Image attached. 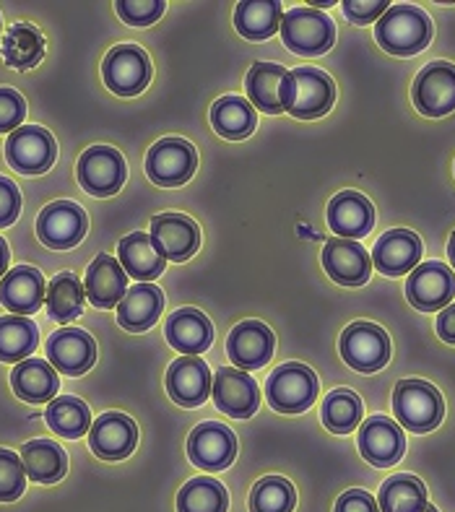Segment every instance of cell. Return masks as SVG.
Listing matches in <instances>:
<instances>
[{
	"label": "cell",
	"instance_id": "obj_1",
	"mask_svg": "<svg viewBox=\"0 0 455 512\" xmlns=\"http://www.w3.org/2000/svg\"><path fill=\"white\" fill-rule=\"evenodd\" d=\"M377 45L390 55L409 58L422 52L432 39V21L427 13L416 6H390L388 11L377 19L375 26Z\"/></svg>",
	"mask_w": 455,
	"mask_h": 512
},
{
	"label": "cell",
	"instance_id": "obj_2",
	"mask_svg": "<svg viewBox=\"0 0 455 512\" xmlns=\"http://www.w3.org/2000/svg\"><path fill=\"white\" fill-rule=\"evenodd\" d=\"M336 102V86L328 73L318 68H294L286 73L284 112L299 120L323 117Z\"/></svg>",
	"mask_w": 455,
	"mask_h": 512
},
{
	"label": "cell",
	"instance_id": "obj_3",
	"mask_svg": "<svg viewBox=\"0 0 455 512\" xmlns=\"http://www.w3.org/2000/svg\"><path fill=\"white\" fill-rule=\"evenodd\" d=\"M393 411L401 427L416 435L432 432L445 416V401L435 385L424 380H401L393 390Z\"/></svg>",
	"mask_w": 455,
	"mask_h": 512
},
{
	"label": "cell",
	"instance_id": "obj_4",
	"mask_svg": "<svg viewBox=\"0 0 455 512\" xmlns=\"http://www.w3.org/2000/svg\"><path fill=\"white\" fill-rule=\"evenodd\" d=\"M279 32L294 55H323L336 42V26L331 16L310 6L286 11Z\"/></svg>",
	"mask_w": 455,
	"mask_h": 512
},
{
	"label": "cell",
	"instance_id": "obj_5",
	"mask_svg": "<svg viewBox=\"0 0 455 512\" xmlns=\"http://www.w3.org/2000/svg\"><path fill=\"white\" fill-rule=\"evenodd\" d=\"M266 398L279 414H302L318 398V377L305 364H281L268 377Z\"/></svg>",
	"mask_w": 455,
	"mask_h": 512
},
{
	"label": "cell",
	"instance_id": "obj_6",
	"mask_svg": "<svg viewBox=\"0 0 455 512\" xmlns=\"http://www.w3.org/2000/svg\"><path fill=\"white\" fill-rule=\"evenodd\" d=\"M102 78L117 97H136L151 81V60L138 45H117L102 63Z\"/></svg>",
	"mask_w": 455,
	"mask_h": 512
},
{
	"label": "cell",
	"instance_id": "obj_7",
	"mask_svg": "<svg viewBox=\"0 0 455 512\" xmlns=\"http://www.w3.org/2000/svg\"><path fill=\"white\" fill-rule=\"evenodd\" d=\"M198 167V154L193 143L182 138H162L146 154V175L159 188H180L193 177Z\"/></svg>",
	"mask_w": 455,
	"mask_h": 512
},
{
	"label": "cell",
	"instance_id": "obj_8",
	"mask_svg": "<svg viewBox=\"0 0 455 512\" xmlns=\"http://www.w3.org/2000/svg\"><path fill=\"white\" fill-rule=\"evenodd\" d=\"M78 182L89 195L110 198L125 185L128 167L123 154L112 146H91L78 159Z\"/></svg>",
	"mask_w": 455,
	"mask_h": 512
},
{
	"label": "cell",
	"instance_id": "obj_9",
	"mask_svg": "<svg viewBox=\"0 0 455 512\" xmlns=\"http://www.w3.org/2000/svg\"><path fill=\"white\" fill-rule=\"evenodd\" d=\"M58 146L50 130L39 125H21L6 141V159L21 175H42L55 164Z\"/></svg>",
	"mask_w": 455,
	"mask_h": 512
},
{
	"label": "cell",
	"instance_id": "obj_10",
	"mask_svg": "<svg viewBox=\"0 0 455 512\" xmlns=\"http://www.w3.org/2000/svg\"><path fill=\"white\" fill-rule=\"evenodd\" d=\"M341 357L357 372L383 370L390 359V338L388 333L375 323H351L341 333Z\"/></svg>",
	"mask_w": 455,
	"mask_h": 512
},
{
	"label": "cell",
	"instance_id": "obj_11",
	"mask_svg": "<svg viewBox=\"0 0 455 512\" xmlns=\"http://www.w3.org/2000/svg\"><path fill=\"white\" fill-rule=\"evenodd\" d=\"M416 110L424 117H445L455 110V65L437 60L419 71L411 89Z\"/></svg>",
	"mask_w": 455,
	"mask_h": 512
},
{
	"label": "cell",
	"instance_id": "obj_12",
	"mask_svg": "<svg viewBox=\"0 0 455 512\" xmlns=\"http://www.w3.org/2000/svg\"><path fill=\"white\" fill-rule=\"evenodd\" d=\"M406 297L411 305L422 312H437L453 302L455 276L445 263L429 260L419 263L406 281Z\"/></svg>",
	"mask_w": 455,
	"mask_h": 512
},
{
	"label": "cell",
	"instance_id": "obj_13",
	"mask_svg": "<svg viewBox=\"0 0 455 512\" xmlns=\"http://www.w3.org/2000/svg\"><path fill=\"white\" fill-rule=\"evenodd\" d=\"M188 458L201 471H224L237 458V437L219 422H203L190 432Z\"/></svg>",
	"mask_w": 455,
	"mask_h": 512
},
{
	"label": "cell",
	"instance_id": "obj_14",
	"mask_svg": "<svg viewBox=\"0 0 455 512\" xmlns=\"http://www.w3.org/2000/svg\"><path fill=\"white\" fill-rule=\"evenodd\" d=\"M89 219L84 208L71 201H55L42 208L37 219L39 240L52 250H71L86 237Z\"/></svg>",
	"mask_w": 455,
	"mask_h": 512
},
{
	"label": "cell",
	"instance_id": "obj_15",
	"mask_svg": "<svg viewBox=\"0 0 455 512\" xmlns=\"http://www.w3.org/2000/svg\"><path fill=\"white\" fill-rule=\"evenodd\" d=\"M406 450V437L388 416H370L359 429V453L375 468L396 466Z\"/></svg>",
	"mask_w": 455,
	"mask_h": 512
},
{
	"label": "cell",
	"instance_id": "obj_16",
	"mask_svg": "<svg viewBox=\"0 0 455 512\" xmlns=\"http://www.w3.org/2000/svg\"><path fill=\"white\" fill-rule=\"evenodd\" d=\"M214 393L216 409L224 411L232 419H250L260 406V390L253 377L234 367H221L214 375Z\"/></svg>",
	"mask_w": 455,
	"mask_h": 512
},
{
	"label": "cell",
	"instance_id": "obj_17",
	"mask_svg": "<svg viewBox=\"0 0 455 512\" xmlns=\"http://www.w3.org/2000/svg\"><path fill=\"white\" fill-rule=\"evenodd\" d=\"M151 242L164 260L182 263L201 245V229L190 216L159 214L151 219Z\"/></svg>",
	"mask_w": 455,
	"mask_h": 512
},
{
	"label": "cell",
	"instance_id": "obj_18",
	"mask_svg": "<svg viewBox=\"0 0 455 512\" xmlns=\"http://www.w3.org/2000/svg\"><path fill=\"white\" fill-rule=\"evenodd\" d=\"M214 377L208 364L198 357H182L169 364L167 370V393L182 409H195L211 396Z\"/></svg>",
	"mask_w": 455,
	"mask_h": 512
},
{
	"label": "cell",
	"instance_id": "obj_19",
	"mask_svg": "<svg viewBox=\"0 0 455 512\" xmlns=\"http://www.w3.org/2000/svg\"><path fill=\"white\" fill-rule=\"evenodd\" d=\"M276 349V336L268 325L258 320H245V323L234 325L227 338V354L234 367L242 370H258L266 367Z\"/></svg>",
	"mask_w": 455,
	"mask_h": 512
},
{
	"label": "cell",
	"instance_id": "obj_20",
	"mask_svg": "<svg viewBox=\"0 0 455 512\" xmlns=\"http://www.w3.org/2000/svg\"><path fill=\"white\" fill-rule=\"evenodd\" d=\"M47 359L63 375L78 377L89 372L97 362V344L86 331L78 328H60L47 341Z\"/></svg>",
	"mask_w": 455,
	"mask_h": 512
},
{
	"label": "cell",
	"instance_id": "obj_21",
	"mask_svg": "<svg viewBox=\"0 0 455 512\" xmlns=\"http://www.w3.org/2000/svg\"><path fill=\"white\" fill-rule=\"evenodd\" d=\"M138 427L125 414H102L89 429V445L102 461H123L136 450Z\"/></svg>",
	"mask_w": 455,
	"mask_h": 512
},
{
	"label": "cell",
	"instance_id": "obj_22",
	"mask_svg": "<svg viewBox=\"0 0 455 512\" xmlns=\"http://www.w3.org/2000/svg\"><path fill=\"white\" fill-rule=\"evenodd\" d=\"M323 268L336 284L362 286L372 273V258L359 242L354 240H328L323 247Z\"/></svg>",
	"mask_w": 455,
	"mask_h": 512
},
{
	"label": "cell",
	"instance_id": "obj_23",
	"mask_svg": "<svg viewBox=\"0 0 455 512\" xmlns=\"http://www.w3.org/2000/svg\"><path fill=\"white\" fill-rule=\"evenodd\" d=\"M422 260V240L409 229H390L372 250V266L385 276H403Z\"/></svg>",
	"mask_w": 455,
	"mask_h": 512
},
{
	"label": "cell",
	"instance_id": "obj_24",
	"mask_svg": "<svg viewBox=\"0 0 455 512\" xmlns=\"http://www.w3.org/2000/svg\"><path fill=\"white\" fill-rule=\"evenodd\" d=\"M47 284L32 266H16L0 281V302L21 318H29L45 305Z\"/></svg>",
	"mask_w": 455,
	"mask_h": 512
},
{
	"label": "cell",
	"instance_id": "obj_25",
	"mask_svg": "<svg viewBox=\"0 0 455 512\" xmlns=\"http://www.w3.org/2000/svg\"><path fill=\"white\" fill-rule=\"evenodd\" d=\"M328 227L341 240H362L375 227V208L362 193L344 190L328 206Z\"/></svg>",
	"mask_w": 455,
	"mask_h": 512
},
{
	"label": "cell",
	"instance_id": "obj_26",
	"mask_svg": "<svg viewBox=\"0 0 455 512\" xmlns=\"http://www.w3.org/2000/svg\"><path fill=\"white\" fill-rule=\"evenodd\" d=\"M84 292L94 307H102V310L117 307L128 292V276L123 266L112 255H97L86 271Z\"/></svg>",
	"mask_w": 455,
	"mask_h": 512
},
{
	"label": "cell",
	"instance_id": "obj_27",
	"mask_svg": "<svg viewBox=\"0 0 455 512\" xmlns=\"http://www.w3.org/2000/svg\"><path fill=\"white\" fill-rule=\"evenodd\" d=\"M164 333H167L169 346L182 351L185 357L201 354L214 341V325H211V320L201 310H193V307H185V310H177L175 315H169Z\"/></svg>",
	"mask_w": 455,
	"mask_h": 512
},
{
	"label": "cell",
	"instance_id": "obj_28",
	"mask_svg": "<svg viewBox=\"0 0 455 512\" xmlns=\"http://www.w3.org/2000/svg\"><path fill=\"white\" fill-rule=\"evenodd\" d=\"M164 307V294L154 284H136L128 289L123 302L117 305V323L130 333L149 331L151 325L159 320Z\"/></svg>",
	"mask_w": 455,
	"mask_h": 512
},
{
	"label": "cell",
	"instance_id": "obj_29",
	"mask_svg": "<svg viewBox=\"0 0 455 512\" xmlns=\"http://www.w3.org/2000/svg\"><path fill=\"white\" fill-rule=\"evenodd\" d=\"M13 393L26 403H47L55 398L60 383L58 372L45 359H24L11 372Z\"/></svg>",
	"mask_w": 455,
	"mask_h": 512
},
{
	"label": "cell",
	"instance_id": "obj_30",
	"mask_svg": "<svg viewBox=\"0 0 455 512\" xmlns=\"http://www.w3.org/2000/svg\"><path fill=\"white\" fill-rule=\"evenodd\" d=\"M117 258H120V266H123L125 276H133L141 284H149V281L159 279L167 266V260L159 255V250L154 247L149 234L133 232L128 234L120 247H117Z\"/></svg>",
	"mask_w": 455,
	"mask_h": 512
},
{
	"label": "cell",
	"instance_id": "obj_31",
	"mask_svg": "<svg viewBox=\"0 0 455 512\" xmlns=\"http://www.w3.org/2000/svg\"><path fill=\"white\" fill-rule=\"evenodd\" d=\"M286 73L276 63H255L245 78V89L250 104L266 115H281L284 112V84Z\"/></svg>",
	"mask_w": 455,
	"mask_h": 512
},
{
	"label": "cell",
	"instance_id": "obj_32",
	"mask_svg": "<svg viewBox=\"0 0 455 512\" xmlns=\"http://www.w3.org/2000/svg\"><path fill=\"white\" fill-rule=\"evenodd\" d=\"M26 476L37 484H55L68 471V455L52 440H32L21 448Z\"/></svg>",
	"mask_w": 455,
	"mask_h": 512
},
{
	"label": "cell",
	"instance_id": "obj_33",
	"mask_svg": "<svg viewBox=\"0 0 455 512\" xmlns=\"http://www.w3.org/2000/svg\"><path fill=\"white\" fill-rule=\"evenodd\" d=\"M211 123H214V130L221 138L242 141V138L253 133L255 125H258V117H255L253 104L247 102L245 97L229 94V97H221L214 102V107H211Z\"/></svg>",
	"mask_w": 455,
	"mask_h": 512
},
{
	"label": "cell",
	"instance_id": "obj_34",
	"mask_svg": "<svg viewBox=\"0 0 455 512\" xmlns=\"http://www.w3.org/2000/svg\"><path fill=\"white\" fill-rule=\"evenodd\" d=\"M284 6L279 0H245L234 13V26L245 39H268L279 32Z\"/></svg>",
	"mask_w": 455,
	"mask_h": 512
},
{
	"label": "cell",
	"instance_id": "obj_35",
	"mask_svg": "<svg viewBox=\"0 0 455 512\" xmlns=\"http://www.w3.org/2000/svg\"><path fill=\"white\" fill-rule=\"evenodd\" d=\"M427 505L429 500L424 481L409 474L390 476L377 494L380 512H424Z\"/></svg>",
	"mask_w": 455,
	"mask_h": 512
},
{
	"label": "cell",
	"instance_id": "obj_36",
	"mask_svg": "<svg viewBox=\"0 0 455 512\" xmlns=\"http://www.w3.org/2000/svg\"><path fill=\"white\" fill-rule=\"evenodd\" d=\"M84 297V284L76 273H58L47 286V315L60 325L71 323L84 312Z\"/></svg>",
	"mask_w": 455,
	"mask_h": 512
},
{
	"label": "cell",
	"instance_id": "obj_37",
	"mask_svg": "<svg viewBox=\"0 0 455 512\" xmlns=\"http://www.w3.org/2000/svg\"><path fill=\"white\" fill-rule=\"evenodd\" d=\"M47 427L65 440H78L91 429V411L81 398L60 396L52 398L45 411Z\"/></svg>",
	"mask_w": 455,
	"mask_h": 512
},
{
	"label": "cell",
	"instance_id": "obj_38",
	"mask_svg": "<svg viewBox=\"0 0 455 512\" xmlns=\"http://www.w3.org/2000/svg\"><path fill=\"white\" fill-rule=\"evenodd\" d=\"M45 55V37L29 24H13L3 37V58L16 71H29Z\"/></svg>",
	"mask_w": 455,
	"mask_h": 512
},
{
	"label": "cell",
	"instance_id": "obj_39",
	"mask_svg": "<svg viewBox=\"0 0 455 512\" xmlns=\"http://www.w3.org/2000/svg\"><path fill=\"white\" fill-rule=\"evenodd\" d=\"M37 325L21 315L0 318V362L19 364L37 349Z\"/></svg>",
	"mask_w": 455,
	"mask_h": 512
},
{
	"label": "cell",
	"instance_id": "obj_40",
	"mask_svg": "<svg viewBox=\"0 0 455 512\" xmlns=\"http://www.w3.org/2000/svg\"><path fill=\"white\" fill-rule=\"evenodd\" d=\"M229 494L224 484L211 476L190 479L177 494V512H227Z\"/></svg>",
	"mask_w": 455,
	"mask_h": 512
},
{
	"label": "cell",
	"instance_id": "obj_41",
	"mask_svg": "<svg viewBox=\"0 0 455 512\" xmlns=\"http://www.w3.org/2000/svg\"><path fill=\"white\" fill-rule=\"evenodd\" d=\"M320 416L325 429H331L333 435H349L362 422V401L354 390L338 388L325 396Z\"/></svg>",
	"mask_w": 455,
	"mask_h": 512
},
{
	"label": "cell",
	"instance_id": "obj_42",
	"mask_svg": "<svg viewBox=\"0 0 455 512\" xmlns=\"http://www.w3.org/2000/svg\"><path fill=\"white\" fill-rule=\"evenodd\" d=\"M297 492L284 476H266L250 492V512H292Z\"/></svg>",
	"mask_w": 455,
	"mask_h": 512
},
{
	"label": "cell",
	"instance_id": "obj_43",
	"mask_svg": "<svg viewBox=\"0 0 455 512\" xmlns=\"http://www.w3.org/2000/svg\"><path fill=\"white\" fill-rule=\"evenodd\" d=\"M26 489V471L13 450L0 448V502L19 500Z\"/></svg>",
	"mask_w": 455,
	"mask_h": 512
},
{
	"label": "cell",
	"instance_id": "obj_44",
	"mask_svg": "<svg viewBox=\"0 0 455 512\" xmlns=\"http://www.w3.org/2000/svg\"><path fill=\"white\" fill-rule=\"evenodd\" d=\"M167 3L164 0H117L115 11L130 26H149L159 21Z\"/></svg>",
	"mask_w": 455,
	"mask_h": 512
},
{
	"label": "cell",
	"instance_id": "obj_45",
	"mask_svg": "<svg viewBox=\"0 0 455 512\" xmlns=\"http://www.w3.org/2000/svg\"><path fill=\"white\" fill-rule=\"evenodd\" d=\"M26 117V102L19 91L0 89V133L19 130Z\"/></svg>",
	"mask_w": 455,
	"mask_h": 512
},
{
	"label": "cell",
	"instance_id": "obj_46",
	"mask_svg": "<svg viewBox=\"0 0 455 512\" xmlns=\"http://www.w3.org/2000/svg\"><path fill=\"white\" fill-rule=\"evenodd\" d=\"M390 8L388 0H344V13L346 19L354 21V24L364 26V24H372L375 19H380L385 11Z\"/></svg>",
	"mask_w": 455,
	"mask_h": 512
},
{
	"label": "cell",
	"instance_id": "obj_47",
	"mask_svg": "<svg viewBox=\"0 0 455 512\" xmlns=\"http://www.w3.org/2000/svg\"><path fill=\"white\" fill-rule=\"evenodd\" d=\"M21 214V193L8 177H0V229L11 227Z\"/></svg>",
	"mask_w": 455,
	"mask_h": 512
},
{
	"label": "cell",
	"instance_id": "obj_48",
	"mask_svg": "<svg viewBox=\"0 0 455 512\" xmlns=\"http://www.w3.org/2000/svg\"><path fill=\"white\" fill-rule=\"evenodd\" d=\"M336 512H380L375 497L364 489H349L338 497Z\"/></svg>",
	"mask_w": 455,
	"mask_h": 512
},
{
	"label": "cell",
	"instance_id": "obj_49",
	"mask_svg": "<svg viewBox=\"0 0 455 512\" xmlns=\"http://www.w3.org/2000/svg\"><path fill=\"white\" fill-rule=\"evenodd\" d=\"M437 336H440L445 344L455 346V305H448L440 312V318H437Z\"/></svg>",
	"mask_w": 455,
	"mask_h": 512
},
{
	"label": "cell",
	"instance_id": "obj_50",
	"mask_svg": "<svg viewBox=\"0 0 455 512\" xmlns=\"http://www.w3.org/2000/svg\"><path fill=\"white\" fill-rule=\"evenodd\" d=\"M8 258H11V253H8V245H6V240H3V237H0V279H3V276H6Z\"/></svg>",
	"mask_w": 455,
	"mask_h": 512
},
{
	"label": "cell",
	"instance_id": "obj_51",
	"mask_svg": "<svg viewBox=\"0 0 455 512\" xmlns=\"http://www.w3.org/2000/svg\"><path fill=\"white\" fill-rule=\"evenodd\" d=\"M448 258H450V263H453V268H455V232L450 234V242H448Z\"/></svg>",
	"mask_w": 455,
	"mask_h": 512
},
{
	"label": "cell",
	"instance_id": "obj_52",
	"mask_svg": "<svg viewBox=\"0 0 455 512\" xmlns=\"http://www.w3.org/2000/svg\"><path fill=\"white\" fill-rule=\"evenodd\" d=\"M424 512H437V507H432V505H427V507H424Z\"/></svg>",
	"mask_w": 455,
	"mask_h": 512
}]
</instances>
